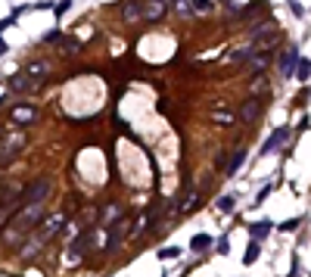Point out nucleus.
<instances>
[{"label":"nucleus","mask_w":311,"mask_h":277,"mask_svg":"<svg viewBox=\"0 0 311 277\" xmlns=\"http://www.w3.org/2000/svg\"><path fill=\"white\" fill-rule=\"evenodd\" d=\"M65 221H69L65 215H44V218H41V228L35 231V243L28 246V253H31L35 246H44V243L53 237V234H60V231L65 228Z\"/></svg>","instance_id":"obj_1"},{"label":"nucleus","mask_w":311,"mask_h":277,"mask_svg":"<svg viewBox=\"0 0 311 277\" xmlns=\"http://www.w3.org/2000/svg\"><path fill=\"white\" fill-rule=\"evenodd\" d=\"M47 196H50V181L47 178L31 181L28 187L22 190V203H47Z\"/></svg>","instance_id":"obj_2"},{"label":"nucleus","mask_w":311,"mask_h":277,"mask_svg":"<svg viewBox=\"0 0 311 277\" xmlns=\"http://www.w3.org/2000/svg\"><path fill=\"white\" fill-rule=\"evenodd\" d=\"M10 119H13V125H35L38 122V106H31V103H16L13 109H10Z\"/></svg>","instance_id":"obj_3"},{"label":"nucleus","mask_w":311,"mask_h":277,"mask_svg":"<svg viewBox=\"0 0 311 277\" xmlns=\"http://www.w3.org/2000/svg\"><path fill=\"white\" fill-rule=\"evenodd\" d=\"M168 13V0H146V6H140V19L146 22H159Z\"/></svg>","instance_id":"obj_4"},{"label":"nucleus","mask_w":311,"mask_h":277,"mask_svg":"<svg viewBox=\"0 0 311 277\" xmlns=\"http://www.w3.org/2000/svg\"><path fill=\"white\" fill-rule=\"evenodd\" d=\"M296 63H299V50L287 47L280 53V75H283V78H292V75H296Z\"/></svg>","instance_id":"obj_5"},{"label":"nucleus","mask_w":311,"mask_h":277,"mask_svg":"<svg viewBox=\"0 0 311 277\" xmlns=\"http://www.w3.org/2000/svg\"><path fill=\"white\" fill-rule=\"evenodd\" d=\"M258 115H262V100H258V97H249V100H246V103H243V106H240V112H237V119H240V122H255V119H258Z\"/></svg>","instance_id":"obj_6"},{"label":"nucleus","mask_w":311,"mask_h":277,"mask_svg":"<svg viewBox=\"0 0 311 277\" xmlns=\"http://www.w3.org/2000/svg\"><path fill=\"white\" fill-rule=\"evenodd\" d=\"M290 140V128L283 125V128H277L271 137H268V144H262V156H268V153H274V149H280L283 144Z\"/></svg>","instance_id":"obj_7"},{"label":"nucleus","mask_w":311,"mask_h":277,"mask_svg":"<svg viewBox=\"0 0 311 277\" xmlns=\"http://www.w3.org/2000/svg\"><path fill=\"white\" fill-rule=\"evenodd\" d=\"M271 231H274V224L268 221V218H265V221H255V224H249V237L255 240V243L268 240V234H271Z\"/></svg>","instance_id":"obj_8"},{"label":"nucleus","mask_w":311,"mask_h":277,"mask_svg":"<svg viewBox=\"0 0 311 277\" xmlns=\"http://www.w3.org/2000/svg\"><path fill=\"white\" fill-rule=\"evenodd\" d=\"M10 90H16V94H28V90H35V81L28 78V75H13L10 78Z\"/></svg>","instance_id":"obj_9"},{"label":"nucleus","mask_w":311,"mask_h":277,"mask_svg":"<svg viewBox=\"0 0 311 277\" xmlns=\"http://www.w3.org/2000/svg\"><path fill=\"white\" fill-rule=\"evenodd\" d=\"M47 72H50V63H44V60H38V63H28V65H25V75H28L31 81L47 78Z\"/></svg>","instance_id":"obj_10"},{"label":"nucleus","mask_w":311,"mask_h":277,"mask_svg":"<svg viewBox=\"0 0 311 277\" xmlns=\"http://www.w3.org/2000/svg\"><path fill=\"white\" fill-rule=\"evenodd\" d=\"M190 249H193V253H206V249H212V237H208V234H196V237L190 240Z\"/></svg>","instance_id":"obj_11"},{"label":"nucleus","mask_w":311,"mask_h":277,"mask_svg":"<svg viewBox=\"0 0 311 277\" xmlns=\"http://www.w3.org/2000/svg\"><path fill=\"white\" fill-rule=\"evenodd\" d=\"M268 63H271V56H268V53H252V56H249V69H252V72H265Z\"/></svg>","instance_id":"obj_12"},{"label":"nucleus","mask_w":311,"mask_h":277,"mask_svg":"<svg viewBox=\"0 0 311 277\" xmlns=\"http://www.w3.org/2000/svg\"><path fill=\"white\" fill-rule=\"evenodd\" d=\"M137 16H140V3H137V0H128V3L122 6V19L124 22H134Z\"/></svg>","instance_id":"obj_13"},{"label":"nucleus","mask_w":311,"mask_h":277,"mask_svg":"<svg viewBox=\"0 0 311 277\" xmlns=\"http://www.w3.org/2000/svg\"><path fill=\"white\" fill-rule=\"evenodd\" d=\"M243 162H246V149H237V153L230 156V165H228V174H237L243 169Z\"/></svg>","instance_id":"obj_14"},{"label":"nucleus","mask_w":311,"mask_h":277,"mask_svg":"<svg viewBox=\"0 0 311 277\" xmlns=\"http://www.w3.org/2000/svg\"><path fill=\"white\" fill-rule=\"evenodd\" d=\"M212 122L221 125V128H228V125L237 122V115H233V112H224V109H221V112H212Z\"/></svg>","instance_id":"obj_15"},{"label":"nucleus","mask_w":311,"mask_h":277,"mask_svg":"<svg viewBox=\"0 0 311 277\" xmlns=\"http://www.w3.org/2000/svg\"><path fill=\"white\" fill-rule=\"evenodd\" d=\"M258 249H262V243H255V240H249V246H246V256H243V262L252 265L258 258Z\"/></svg>","instance_id":"obj_16"},{"label":"nucleus","mask_w":311,"mask_h":277,"mask_svg":"<svg viewBox=\"0 0 311 277\" xmlns=\"http://www.w3.org/2000/svg\"><path fill=\"white\" fill-rule=\"evenodd\" d=\"M60 50H62V53H78V50H81V41H75V38H62V41H60Z\"/></svg>","instance_id":"obj_17"},{"label":"nucleus","mask_w":311,"mask_h":277,"mask_svg":"<svg viewBox=\"0 0 311 277\" xmlns=\"http://www.w3.org/2000/svg\"><path fill=\"white\" fill-rule=\"evenodd\" d=\"M296 75H299L302 81H308L311 78V60H299L296 63Z\"/></svg>","instance_id":"obj_18"},{"label":"nucleus","mask_w":311,"mask_h":277,"mask_svg":"<svg viewBox=\"0 0 311 277\" xmlns=\"http://www.w3.org/2000/svg\"><path fill=\"white\" fill-rule=\"evenodd\" d=\"M196 203H199V193H196V190H190L187 196L181 199V206H178V209H181V212H184V209H193V206H196Z\"/></svg>","instance_id":"obj_19"},{"label":"nucleus","mask_w":311,"mask_h":277,"mask_svg":"<svg viewBox=\"0 0 311 277\" xmlns=\"http://www.w3.org/2000/svg\"><path fill=\"white\" fill-rule=\"evenodd\" d=\"M268 87V81H265V75H255L252 78V94H262V90Z\"/></svg>","instance_id":"obj_20"},{"label":"nucleus","mask_w":311,"mask_h":277,"mask_svg":"<svg viewBox=\"0 0 311 277\" xmlns=\"http://www.w3.org/2000/svg\"><path fill=\"white\" fill-rule=\"evenodd\" d=\"M190 10H196V13H208V10H212V3H208V0H190Z\"/></svg>","instance_id":"obj_21"},{"label":"nucleus","mask_w":311,"mask_h":277,"mask_svg":"<svg viewBox=\"0 0 311 277\" xmlns=\"http://www.w3.org/2000/svg\"><path fill=\"white\" fill-rule=\"evenodd\" d=\"M181 256V249L178 246H165V249H159V258H178Z\"/></svg>","instance_id":"obj_22"},{"label":"nucleus","mask_w":311,"mask_h":277,"mask_svg":"<svg viewBox=\"0 0 311 277\" xmlns=\"http://www.w3.org/2000/svg\"><path fill=\"white\" fill-rule=\"evenodd\" d=\"M174 10L181 16H190V0H174Z\"/></svg>","instance_id":"obj_23"},{"label":"nucleus","mask_w":311,"mask_h":277,"mask_svg":"<svg viewBox=\"0 0 311 277\" xmlns=\"http://www.w3.org/2000/svg\"><path fill=\"white\" fill-rule=\"evenodd\" d=\"M218 209H221V212H230V209H233V196H221V199H218Z\"/></svg>","instance_id":"obj_24"},{"label":"nucleus","mask_w":311,"mask_h":277,"mask_svg":"<svg viewBox=\"0 0 311 277\" xmlns=\"http://www.w3.org/2000/svg\"><path fill=\"white\" fill-rule=\"evenodd\" d=\"M271 190H274V187H271V184H265V187H262V190H258V196H255V203H258V206H262V203H265V199H268V193H271Z\"/></svg>","instance_id":"obj_25"},{"label":"nucleus","mask_w":311,"mask_h":277,"mask_svg":"<svg viewBox=\"0 0 311 277\" xmlns=\"http://www.w3.org/2000/svg\"><path fill=\"white\" fill-rule=\"evenodd\" d=\"M296 228H299V218H292V221H283V224H280L283 234H287V231H296Z\"/></svg>","instance_id":"obj_26"},{"label":"nucleus","mask_w":311,"mask_h":277,"mask_svg":"<svg viewBox=\"0 0 311 277\" xmlns=\"http://www.w3.org/2000/svg\"><path fill=\"white\" fill-rule=\"evenodd\" d=\"M218 253H221V256H228V253H230V243H228V240H224V237H221V240H218Z\"/></svg>","instance_id":"obj_27"},{"label":"nucleus","mask_w":311,"mask_h":277,"mask_svg":"<svg viewBox=\"0 0 311 277\" xmlns=\"http://www.w3.org/2000/svg\"><path fill=\"white\" fill-rule=\"evenodd\" d=\"M69 6H72V0H62V3H56V16H62V13H69Z\"/></svg>","instance_id":"obj_28"},{"label":"nucleus","mask_w":311,"mask_h":277,"mask_svg":"<svg viewBox=\"0 0 311 277\" xmlns=\"http://www.w3.org/2000/svg\"><path fill=\"white\" fill-rule=\"evenodd\" d=\"M13 22H16V19H13V16H6V19H3V22H0V31H3V28H6V25H13Z\"/></svg>","instance_id":"obj_29"},{"label":"nucleus","mask_w":311,"mask_h":277,"mask_svg":"<svg viewBox=\"0 0 311 277\" xmlns=\"http://www.w3.org/2000/svg\"><path fill=\"white\" fill-rule=\"evenodd\" d=\"M3 50H6V44H3V41H0V53H3Z\"/></svg>","instance_id":"obj_30"}]
</instances>
